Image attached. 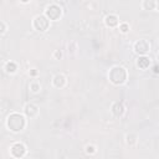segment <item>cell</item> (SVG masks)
Instances as JSON below:
<instances>
[{"label":"cell","mask_w":159,"mask_h":159,"mask_svg":"<svg viewBox=\"0 0 159 159\" xmlns=\"http://www.w3.org/2000/svg\"><path fill=\"white\" fill-rule=\"evenodd\" d=\"M154 72H155V73H158V67H157V66L154 67Z\"/></svg>","instance_id":"obj_20"},{"label":"cell","mask_w":159,"mask_h":159,"mask_svg":"<svg viewBox=\"0 0 159 159\" xmlns=\"http://www.w3.org/2000/svg\"><path fill=\"white\" fill-rule=\"evenodd\" d=\"M4 31H5V24L0 21V34H2Z\"/></svg>","instance_id":"obj_18"},{"label":"cell","mask_w":159,"mask_h":159,"mask_svg":"<svg viewBox=\"0 0 159 159\" xmlns=\"http://www.w3.org/2000/svg\"><path fill=\"white\" fill-rule=\"evenodd\" d=\"M25 113H26L27 116H30V117H35V116L37 114V108H36L34 104H27V106L25 107Z\"/></svg>","instance_id":"obj_9"},{"label":"cell","mask_w":159,"mask_h":159,"mask_svg":"<svg viewBox=\"0 0 159 159\" xmlns=\"http://www.w3.org/2000/svg\"><path fill=\"white\" fill-rule=\"evenodd\" d=\"M46 16L50 20H57L61 16V7L57 5H50L46 9Z\"/></svg>","instance_id":"obj_3"},{"label":"cell","mask_w":159,"mask_h":159,"mask_svg":"<svg viewBox=\"0 0 159 159\" xmlns=\"http://www.w3.org/2000/svg\"><path fill=\"white\" fill-rule=\"evenodd\" d=\"M86 152H87V153H88V154H89V153H91V154H92V153H94V148H93V147H92V145H88V147H87V148H86Z\"/></svg>","instance_id":"obj_17"},{"label":"cell","mask_w":159,"mask_h":159,"mask_svg":"<svg viewBox=\"0 0 159 159\" xmlns=\"http://www.w3.org/2000/svg\"><path fill=\"white\" fill-rule=\"evenodd\" d=\"M15 70H16V65L14 63V62H7L6 63V71L7 72H15Z\"/></svg>","instance_id":"obj_13"},{"label":"cell","mask_w":159,"mask_h":159,"mask_svg":"<svg viewBox=\"0 0 159 159\" xmlns=\"http://www.w3.org/2000/svg\"><path fill=\"white\" fill-rule=\"evenodd\" d=\"M106 24L108 26H116L118 24V17L116 15H108L106 17Z\"/></svg>","instance_id":"obj_11"},{"label":"cell","mask_w":159,"mask_h":159,"mask_svg":"<svg viewBox=\"0 0 159 159\" xmlns=\"http://www.w3.org/2000/svg\"><path fill=\"white\" fill-rule=\"evenodd\" d=\"M34 26L39 31H45L48 27V20H47V17L46 16H42V15L36 16L35 17V21H34Z\"/></svg>","instance_id":"obj_4"},{"label":"cell","mask_w":159,"mask_h":159,"mask_svg":"<svg viewBox=\"0 0 159 159\" xmlns=\"http://www.w3.org/2000/svg\"><path fill=\"white\" fill-rule=\"evenodd\" d=\"M65 82H66V80H65V77L62 75H56L53 77V84L56 87H62L65 84Z\"/></svg>","instance_id":"obj_10"},{"label":"cell","mask_w":159,"mask_h":159,"mask_svg":"<svg viewBox=\"0 0 159 159\" xmlns=\"http://www.w3.org/2000/svg\"><path fill=\"white\" fill-rule=\"evenodd\" d=\"M127 78V71L123 67H113L109 71V80L114 84H120Z\"/></svg>","instance_id":"obj_2"},{"label":"cell","mask_w":159,"mask_h":159,"mask_svg":"<svg viewBox=\"0 0 159 159\" xmlns=\"http://www.w3.org/2000/svg\"><path fill=\"white\" fill-rule=\"evenodd\" d=\"M21 1H22V2H27L29 0H21Z\"/></svg>","instance_id":"obj_21"},{"label":"cell","mask_w":159,"mask_h":159,"mask_svg":"<svg viewBox=\"0 0 159 159\" xmlns=\"http://www.w3.org/2000/svg\"><path fill=\"white\" fill-rule=\"evenodd\" d=\"M30 88H31V91H32V92H37V91L40 89V84H39V83H36V82H34V83H31V84H30Z\"/></svg>","instance_id":"obj_14"},{"label":"cell","mask_w":159,"mask_h":159,"mask_svg":"<svg viewBox=\"0 0 159 159\" xmlns=\"http://www.w3.org/2000/svg\"><path fill=\"white\" fill-rule=\"evenodd\" d=\"M128 30H129V27H128L127 24H122V25H120V31H122V32H127Z\"/></svg>","instance_id":"obj_15"},{"label":"cell","mask_w":159,"mask_h":159,"mask_svg":"<svg viewBox=\"0 0 159 159\" xmlns=\"http://www.w3.org/2000/svg\"><path fill=\"white\" fill-rule=\"evenodd\" d=\"M7 127L12 132H20L25 127V118L19 113H12L7 118Z\"/></svg>","instance_id":"obj_1"},{"label":"cell","mask_w":159,"mask_h":159,"mask_svg":"<svg viewBox=\"0 0 159 159\" xmlns=\"http://www.w3.org/2000/svg\"><path fill=\"white\" fill-rule=\"evenodd\" d=\"M149 43L145 41V40H139V41H137L135 42V45H134V48H135V51L137 52H139V53H145L148 50H149Z\"/></svg>","instance_id":"obj_6"},{"label":"cell","mask_w":159,"mask_h":159,"mask_svg":"<svg viewBox=\"0 0 159 159\" xmlns=\"http://www.w3.org/2000/svg\"><path fill=\"white\" fill-rule=\"evenodd\" d=\"M26 153V149H25V145L21 144V143H15L12 147H11V154L15 157V158H21L24 157Z\"/></svg>","instance_id":"obj_5"},{"label":"cell","mask_w":159,"mask_h":159,"mask_svg":"<svg viewBox=\"0 0 159 159\" xmlns=\"http://www.w3.org/2000/svg\"><path fill=\"white\" fill-rule=\"evenodd\" d=\"M55 55H56V57H61V52H60V51H57Z\"/></svg>","instance_id":"obj_19"},{"label":"cell","mask_w":159,"mask_h":159,"mask_svg":"<svg viewBox=\"0 0 159 159\" xmlns=\"http://www.w3.org/2000/svg\"><path fill=\"white\" fill-rule=\"evenodd\" d=\"M155 7V0H145L144 1V9L145 10H153Z\"/></svg>","instance_id":"obj_12"},{"label":"cell","mask_w":159,"mask_h":159,"mask_svg":"<svg viewBox=\"0 0 159 159\" xmlns=\"http://www.w3.org/2000/svg\"><path fill=\"white\" fill-rule=\"evenodd\" d=\"M149 65H150V60L148 58V57H139L138 58V67H140L142 70H145V68H148L149 67Z\"/></svg>","instance_id":"obj_8"},{"label":"cell","mask_w":159,"mask_h":159,"mask_svg":"<svg viewBox=\"0 0 159 159\" xmlns=\"http://www.w3.org/2000/svg\"><path fill=\"white\" fill-rule=\"evenodd\" d=\"M127 138H128V139H127V143H128V144H133V143H134V138H135L134 135H130V137L128 135Z\"/></svg>","instance_id":"obj_16"},{"label":"cell","mask_w":159,"mask_h":159,"mask_svg":"<svg viewBox=\"0 0 159 159\" xmlns=\"http://www.w3.org/2000/svg\"><path fill=\"white\" fill-rule=\"evenodd\" d=\"M112 112H113V114L117 116V117L122 116L123 112H124V107H123V104H122L120 102H116V103L112 106Z\"/></svg>","instance_id":"obj_7"}]
</instances>
